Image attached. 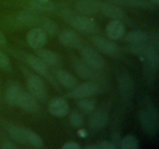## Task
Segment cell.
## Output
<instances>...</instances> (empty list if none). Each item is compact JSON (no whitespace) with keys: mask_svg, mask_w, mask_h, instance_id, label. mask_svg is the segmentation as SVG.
<instances>
[{"mask_svg":"<svg viewBox=\"0 0 159 149\" xmlns=\"http://www.w3.org/2000/svg\"><path fill=\"white\" fill-rule=\"evenodd\" d=\"M139 120L141 127L146 133L155 134L158 128V113L152 104L147 103L139 113Z\"/></svg>","mask_w":159,"mask_h":149,"instance_id":"1","label":"cell"},{"mask_svg":"<svg viewBox=\"0 0 159 149\" xmlns=\"http://www.w3.org/2000/svg\"><path fill=\"white\" fill-rule=\"evenodd\" d=\"M63 16L64 18L78 31L86 34H94L97 31V25L92 19L79 15L70 10L64 11Z\"/></svg>","mask_w":159,"mask_h":149,"instance_id":"2","label":"cell"},{"mask_svg":"<svg viewBox=\"0 0 159 149\" xmlns=\"http://www.w3.org/2000/svg\"><path fill=\"white\" fill-rule=\"evenodd\" d=\"M80 50L82 59L90 66L98 71L106 68L107 63H106L105 59L96 50L89 46H85V45H83L80 48Z\"/></svg>","mask_w":159,"mask_h":149,"instance_id":"3","label":"cell"},{"mask_svg":"<svg viewBox=\"0 0 159 149\" xmlns=\"http://www.w3.org/2000/svg\"><path fill=\"white\" fill-rule=\"evenodd\" d=\"M100 89V85L96 81L89 80L88 82L79 84L71 89L70 96L75 99L89 97L96 94Z\"/></svg>","mask_w":159,"mask_h":149,"instance_id":"4","label":"cell"},{"mask_svg":"<svg viewBox=\"0 0 159 149\" xmlns=\"http://www.w3.org/2000/svg\"><path fill=\"white\" fill-rule=\"evenodd\" d=\"M71 63L75 71L82 79L92 81H96L99 79V71L90 66L83 59L74 58Z\"/></svg>","mask_w":159,"mask_h":149,"instance_id":"5","label":"cell"},{"mask_svg":"<svg viewBox=\"0 0 159 149\" xmlns=\"http://www.w3.org/2000/svg\"><path fill=\"white\" fill-rule=\"evenodd\" d=\"M27 87L30 93L37 99L45 100L47 90L42 79L36 74H30L27 79Z\"/></svg>","mask_w":159,"mask_h":149,"instance_id":"6","label":"cell"},{"mask_svg":"<svg viewBox=\"0 0 159 149\" xmlns=\"http://www.w3.org/2000/svg\"><path fill=\"white\" fill-rule=\"evenodd\" d=\"M90 41L98 51L103 54L113 55L119 51V47L114 42L100 36H92L90 37Z\"/></svg>","mask_w":159,"mask_h":149,"instance_id":"7","label":"cell"},{"mask_svg":"<svg viewBox=\"0 0 159 149\" xmlns=\"http://www.w3.org/2000/svg\"><path fill=\"white\" fill-rule=\"evenodd\" d=\"M59 41L64 46L68 47L79 48L84 45L83 40L76 31L73 29H65L59 34Z\"/></svg>","mask_w":159,"mask_h":149,"instance_id":"8","label":"cell"},{"mask_svg":"<svg viewBox=\"0 0 159 149\" xmlns=\"http://www.w3.org/2000/svg\"><path fill=\"white\" fill-rule=\"evenodd\" d=\"M26 40L30 46L34 49H40L48 40L47 33L40 28H35L29 31L26 35Z\"/></svg>","mask_w":159,"mask_h":149,"instance_id":"9","label":"cell"},{"mask_svg":"<svg viewBox=\"0 0 159 149\" xmlns=\"http://www.w3.org/2000/svg\"><path fill=\"white\" fill-rule=\"evenodd\" d=\"M48 110L53 116L64 117L69 112V105L66 100L61 98H54L48 103Z\"/></svg>","mask_w":159,"mask_h":149,"instance_id":"10","label":"cell"},{"mask_svg":"<svg viewBox=\"0 0 159 149\" xmlns=\"http://www.w3.org/2000/svg\"><path fill=\"white\" fill-rule=\"evenodd\" d=\"M109 121L108 113L103 109H99L93 112L89 119V126L95 130H101L107 125Z\"/></svg>","mask_w":159,"mask_h":149,"instance_id":"11","label":"cell"},{"mask_svg":"<svg viewBox=\"0 0 159 149\" xmlns=\"http://www.w3.org/2000/svg\"><path fill=\"white\" fill-rule=\"evenodd\" d=\"M16 106L28 113H35L39 109L37 99L30 93H26L23 92L19 98Z\"/></svg>","mask_w":159,"mask_h":149,"instance_id":"12","label":"cell"},{"mask_svg":"<svg viewBox=\"0 0 159 149\" xmlns=\"http://www.w3.org/2000/svg\"><path fill=\"white\" fill-rule=\"evenodd\" d=\"M99 10L102 11L104 15L113 20H121L126 16L124 10L112 2H100Z\"/></svg>","mask_w":159,"mask_h":149,"instance_id":"13","label":"cell"},{"mask_svg":"<svg viewBox=\"0 0 159 149\" xmlns=\"http://www.w3.org/2000/svg\"><path fill=\"white\" fill-rule=\"evenodd\" d=\"M107 35L110 39L118 40L124 36L125 26L120 20H113L109 22L107 26Z\"/></svg>","mask_w":159,"mask_h":149,"instance_id":"14","label":"cell"},{"mask_svg":"<svg viewBox=\"0 0 159 149\" xmlns=\"http://www.w3.org/2000/svg\"><path fill=\"white\" fill-rule=\"evenodd\" d=\"M100 2L96 0H79L75 3V9L82 15H93L99 11Z\"/></svg>","mask_w":159,"mask_h":149,"instance_id":"15","label":"cell"},{"mask_svg":"<svg viewBox=\"0 0 159 149\" xmlns=\"http://www.w3.org/2000/svg\"><path fill=\"white\" fill-rule=\"evenodd\" d=\"M26 61L28 65L38 74L43 76H48L49 74L48 65L38 56H35L34 54H27L26 56Z\"/></svg>","mask_w":159,"mask_h":149,"instance_id":"16","label":"cell"},{"mask_svg":"<svg viewBox=\"0 0 159 149\" xmlns=\"http://www.w3.org/2000/svg\"><path fill=\"white\" fill-rule=\"evenodd\" d=\"M148 34L144 31L134 30L126 36V41L131 45L132 48L144 47L148 40Z\"/></svg>","mask_w":159,"mask_h":149,"instance_id":"17","label":"cell"},{"mask_svg":"<svg viewBox=\"0 0 159 149\" xmlns=\"http://www.w3.org/2000/svg\"><path fill=\"white\" fill-rule=\"evenodd\" d=\"M55 77L57 80L65 88L72 89L78 85L77 79L68 71L63 69H58L55 71Z\"/></svg>","mask_w":159,"mask_h":149,"instance_id":"18","label":"cell"},{"mask_svg":"<svg viewBox=\"0 0 159 149\" xmlns=\"http://www.w3.org/2000/svg\"><path fill=\"white\" fill-rule=\"evenodd\" d=\"M141 54H142L144 55L146 62L148 63V66L153 70L156 71L158 69L159 61L158 48L153 46L144 47Z\"/></svg>","mask_w":159,"mask_h":149,"instance_id":"19","label":"cell"},{"mask_svg":"<svg viewBox=\"0 0 159 149\" xmlns=\"http://www.w3.org/2000/svg\"><path fill=\"white\" fill-rule=\"evenodd\" d=\"M37 55L48 65L55 67L60 65L61 63L60 55L51 50L40 48V49H38Z\"/></svg>","mask_w":159,"mask_h":149,"instance_id":"20","label":"cell"},{"mask_svg":"<svg viewBox=\"0 0 159 149\" xmlns=\"http://www.w3.org/2000/svg\"><path fill=\"white\" fill-rule=\"evenodd\" d=\"M23 93L21 85L17 82L10 84L6 91V100L11 106H16L19 98Z\"/></svg>","mask_w":159,"mask_h":149,"instance_id":"21","label":"cell"},{"mask_svg":"<svg viewBox=\"0 0 159 149\" xmlns=\"http://www.w3.org/2000/svg\"><path fill=\"white\" fill-rule=\"evenodd\" d=\"M119 85L123 97H130L134 90V82L131 78L127 74H121L119 79Z\"/></svg>","mask_w":159,"mask_h":149,"instance_id":"22","label":"cell"},{"mask_svg":"<svg viewBox=\"0 0 159 149\" xmlns=\"http://www.w3.org/2000/svg\"><path fill=\"white\" fill-rule=\"evenodd\" d=\"M28 5L30 9L36 12H51L54 9V5L50 1L42 2L40 0H30Z\"/></svg>","mask_w":159,"mask_h":149,"instance_id":"23","label":"cell"},{"mask_svg":"<svg viewBox=\"0 0 159 149\" xmlns=\"http://www.w3.org/2000/svg\"><path fill=\"white\" fill-rule=\"evenodd\" d=\"M37 12H34L33 10H25L23 12H20L17 15V20L21 24L25 25H30L33 23H37L38 20V16L37 15Z\"/></svg>","mask_w":159,"mask_h":149,"instance_id":"24","label":"cell"},{"mask_svg":"<svg viewBox=\"0 0 159 149\" xmlns=\"http://www.w3.org/2000/svg\"><path fill=\"white\" fill-rule=\"evenodd\" d=\"M9 132L12 138L18 142L22 143V144L27 142V137H26L27 129L20 127V126L14 125L10 127Z\"/></svg>","mask_w":159,"mask_h":149,"instance_id":"25","label":"cell"},{"mask_svg":"<svg viewBox=\"0 0 159 149\" xmlns=\"http://www.w3.org/2000/svg\"><path fill=\"white\" fill-rule=\"evenodd\" d=\"M109 1L114 4L130 6V7L141 8V9H148L152 6V5L145 0H109Z\"/></svg>","mask_w":159,"mask_h":149,"instance_id":"26","label":"cell"},{"mask_svg":"<svg viewBox=\"0 0 159 149\" xmlns=\"http://www.w3.org/2000/svg\"><path fill=\"white\" fill-rule=\"evenodd\" d=\"M119 144L122 149H137L139 147V141L134 135H127L120 140Z\"/></svg>","mask_w":159,"mask_h":149,"instance_id":"27","label":"cell"},{"mask_svg":"<svg viewBox=\"0 0 159 149\" xmlns=\"http://www.w3.org/2000/svg\"><path fill=\"white\" fill-rule=\"evenodd\" d=\"M26 137H27V142L34 147L37 148H40L43 147V142L40 137L38 134L34 132L31 130H28L27 129V133H26Z\"/></svg>","mask_w":159,"mask_h":149,"instance_id":"28","label":"cell"},{"mask_svg":"<svg viewBox=\"0 0 159 149\" xmlns=\"http://www.w3.org/2000/svg\"><path fill=\"white\" fill-rule=\"evenodd\" d=\"M79 99L78 105L84 111L93 112L96 108V102L93 99H87V97L81 98Z\"/></svg>","mask_w":159,"mask_h":149,"instance_id":"29","label":"cell"},{"mask_svg":"<svg viewBox=\"0 0 159 149\" xmlns=\"http://www.w3.org/2000/svg\"><path fill=\"white\" fill-rule=\"evenodd\" d=\"M42 26H43V30L48 34H55L57 30V25L53 20L50 19H45L42 21Z\"/></svg>","mask_w":159,"mask_h":149,"instance_id":"30","label":"cell"},{"mask_svg":"<svg viewBox=\"0 0 159 149\" xmlns=\"http://www.w3.org/2000/svg\"><path fill=\"white\" fill-rule=\"evenodd\" d=\"M69 121L73 127H79L83 124L84 120L83 116L80 113L77 111H74L70 114Z\"/></svg>","mask_w":159,"mask_h":149,"instance_id":"31","label":"cell"},{"mask_svg":"<svg viewBox=\"0 0 159 149\" xmlns=\"http://www.w3.org/2000/svg\"><path fill=\"white\" fill-rule=\"evenodd\" d=\"M87 148H100V149H113L116 147V145L113 144V143L109 142V141H102L99 142L98 144L91 145L86 147Z\"/></svg>","mask_w":159,"mask_h":149,"instance_id":"32","label":"cell"},{"mask_svg":"<svg viewBox=\"0 0 159 149\" xmlns=\"http://www.w3.org/2000/svg\"><path fill=\"white\" fill-rule=\"evenodd\" d=\"M9 66V59L3 51H0V68L6 69Z\"/></svg>","mask_w":159,"mask_h":149,"instance_id":"33","label":"cell"},{"mask_svg":"<svg viewBox=\"0 0 159 149\" xmlns=\"http://www.w3.org/2000/svg\"><path fill=\"white\" fill-rule=\"evenodd\" d=\"M80 147L79 144L75 141H68L61 147L62 149H79Z\"/></svg>","mask_w":159,"mask_h":149,"instance_id":"34","label":"cell"},{"mask_svg":"<svg viewBox=\"0 0 159 149\" xmlns=\"http://www.w3.org/2000/svg\"><path fill=\"white\" fill-rule=\"evenodd\" d=\"M2 147L4 149H15L17 147L16 144H14L13 143L10 142V141H6V142H4L2 144Z\"/></svg>","mask_w":159,"mask_h":149,"instance_id":"35","label":"cell"},{"mask_svg":"<svg viewBox=\"0 0 159 149\" xmlns=\"http://www.w3.org/2000/svg\"><path fill=\"white\" fill-rule=\"evenodd\" d=\"M6 37H5L4 34H2V32L0 30V45H2V46H4V45H6Z\"/></svg>","mask_w":159,"mask_h":149,"instance_id":"36","label":"cell"},{"mask_svg":"<svg viewBox=\"0 0 159 149\" xmlns=\"http://www.w3.org/2000/svg\"><path fill=\"white\" fill-rule=\"evenodd\" d=\"M79 135H80V136L82 137V138H84V137L85 136V134H86V133H85V132L84 131V130H79Z\"/></svg>","mask_w":159,"mask_h":149,"instance_id":"37","label":"cell"},{"mask_svg":"<svg viewBox=\"0 0 159 149\" xmlns=\"http://www.w3.org/2000/svg\"><path fill=\"white\" fill-rule=\"evenodd\" d=\"M150 2H152L153 4L156 5V6H158V5L159 4V0H149Z\"/></svg>","mask_w":159,"mask_h":149,"instance_id":"38","label":"cell"},{"mask_svg":"<svg viewBox=\"0 0 159 149\" xmlns=\"http://www.w3.org/2000/svg\"><path fill=\"white\" fill-rule=\"evenodd\" d=\"M40 1H42V2H48V1H50V0H40Z\"/></svg>","mask_w":159,"mask_h":149,"instance_id":"39","label":"cell"}]
</instances>
